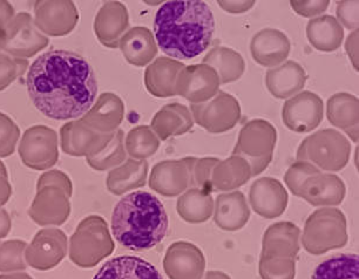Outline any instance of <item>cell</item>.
<instances>
[{
    "label": "cell",
    "mask_w": 359,
    "mask_h": 279,
    "mask_svg": "<svg viewBox=\"0 0 359 279\" xmlns=\"http://www.w3.org/2000/svg\"><path fill=\"white\" fill-rule=\"evenodd\" d=\"M26 86L36 109L53 120H73L86 114L97 93L90 62L64 50L36 57L29 66Z\"/></svg>",
    "instance_id": "6da1fadb"
},
{
    "label": "cell",
    "mask_w": 359,
    "mask_h": 279,
    "mask_svg": "<svg viewBox=\"0 0 359 279\" xmlns=\"http://www.w3.org/2000/svg\"><path fill=\"white\" fill-rule=\"evenodd\" d=\"M215 20L205 1L179 0L160 6L154 33L162 52L179 60H189L203 53L212 43Z\"/></svg>",
    "instance_id": "7a4b0ae2"
},
{
    "label": "cell",
    "mask_w": 359,
    "mask_h": 279,
    "mask_svg": "<svg viewBox=\"0 0 359 279\" xmlns=\"http://www.w3.org/2000/svg\"><path fill=\"white\" fill-rule=\"evenodd\" d=\"M168 224L161 200L147 191H133L123 196L111 215L113 236L132 251L156 247L167 235Z\"/></svg>",
    "instance_id": "3957f363"
},
{
    "label": "cell",
    "mask_w": 359,
    "mask_h": 279,
    "mask_svg": "<svg viewBox=\"0 0 359 279\" xmlns=\"http://www.w3.org/2000/svg\"><path fill=\"white\" fill-rule=\"evenodd\" d=\"M69 244V259L83 268L97 266L115 249L106 219L97 215L85 217L76 226Z\"/></svg>",
    "instance_id": "277c9868"
},
{
    "label": "cell",
    "mask_w": 359,
    "mask_h": 279,
    "mask_svg": "<svg viewBox=\"0 0 359 279\" xmlns=\"http://www.w3.org/2000/svg\"><path fill=\"white\" fill-rule=\"evenodd\" d=\"M348 222L336 207H322L306 219L302 233L303 247L311 254H323L348 244Z\"/></svg>",
    "instance_id": "5b68a950"
},
{
    "label": "cell",
    "mask_w": 359,
    "mask_h": 279,
    "mask_svg": "<svg viewBox=\"0 0 359 279\" xmlns=\"http://www.w3.org/2000/svg\"><path fill=\"white\" fill-rule=\"evenodd\" d=\"M351 144L336 129H322L299 144L297 161L310 162L320 170L339 172L348 165Z\"/></svg>",
    "instance_id": "8992f818"
},
{
    "label": "cell",
    "mask_w": 359,
    "mask_h": 279,
    "mask_svg": "<svg viewBox=\"0 0 359 279\" xmlns=\"http://www.w3.org/2000/svg\"><path fill=\"white\" fill-rule=\"evenodd\" d=\"M276 141V128L266 120L255 118L243 125L233 155L245 158L252 168V176H257L273 161Z\"/></svg>",
    "instance_id": "52a82bcc"
},
{
    "label": "cell",
    "mask_w": 359,
    "mask_h": 279,
    "mask_svg": "<svg viewBox=\"0 0 359 279\" xmlns=\"http://www.w3.org/2000/svg\"><path fill=\"white\" fill-rule=\"evenodd\" d=\"M50 39L36 29L32 15L20 12L0 34V50L13 57L29 59L45 50Z\"/></svg>",
    "instance_id": "ba28073f"
},
{
    "label": "cell",
    "mask_w": 359,
    "mask_h": 279,
    "mask_svg": "<svg viewBox=\"0 0 359 279\" xmlns=\"http://www.w3.org/2000/svg\"><path fill=\"white\" fill-rule=\"evenodd\" d=\"M22 163L33 170H47L59 160L57 134L47 125H33L27 129L19 144Z\"/></svg>",
    "instance_id": "9c48e42d"
},
{
    "label": "cell",
    "mask_w": 359,
    "mask_h": 279,
    "mask_svg": "<svg viewBox=\"0 0 359 279\" xmlns=\"http://www.w3.org/2000/svg\"><path fill=\"white\" fill-rule=\"evenodd\" d=\"M194 122L212 134L228 132L241 118V107L236 97L219 90L212 100L191 104L189 108Z\"/></svg>",
    "instance_id": "30bf717a"
},
{
    "label": "cell",
    "mask_w": 359,
    "mask_h": 279,
    "mask_svg": "<svg viewBox=\"0 0 359 279\" xmlns=\"http://www.w3.org/2000/svg\"><path fill=\"white\" fill-rule=\"evenodd\" d=\"M196 158L167 160L153 167L149 176L151 189L165 197H175L194 186L193 170Z\"/></svg>",
    "instance_id": "8fae6325"
},
{
    "label": "cell",
    "mask_w": 359,
    "mask_h": 279,
    "mask_svg": "<svg viewBox=\"0 0 359 279\" xmlns=\"http://www.w3.org/2000/svg\"><path fill=\"white\" fill-rule=\"evenodd\" d=\"M79 12L71 0H39L34 3V24L43 36H65L76 29Z\"/></svg>",
    "instance_id": "7c38bea8"
},
{
    "label": "cell",
    "mask_w": 359,
    "mask_h": 279,
    "mask_svg": "<svg viewBox=\"0 0 359 279\" xmlns=\"http://www.w3.org/2000/svg\"><path fill=\"white\" fill-rule=\"evenodd\" d=\"M69 252V240L62 230L46 228L33 237L26 249V263L39 271H48L62 263Z\"/></svg>",
    "instance_id": "4fadbf2b"
},
{
    "label": "cell",
    "mask_w": 359,
    "mask_h": 279,
    "mask_svg": "<svg viewBox=\"0 0 359 279\" xmlns=\"http://www.w3.org/2000/svg\"><path fill=\"white\" fill-rule=\"evenodd\" d=\"M219 85L217 73L208 64L184 66L176 79V95L191 104H202L212 100L219 93Z\"/></svg>",
    "instance_id": "5bb4252c"
},
{
    "label": "cell",
    "mask_w": 359,
    "mask_h": 279,
    "mask_svg": "<svg viewBox=\"0 0 359 279\" xmlns=\"http://www.w3.org/2000/svg\"><path fill=\"white\" fill-rule=\"evenodd\" d=\"M324 116L322 97L306 90L285 101L282 118L287 128L296 132H309L320 125Z\"/></svg>",
    "instance_id": "9a60e30c"
},
{
    "label": "cell",
    "mask_w": 359,
    "mask_h": 279,
    "mask_svg": "<svg viewBox=\"0 0 359 279\" xmlns=\"http://www.w3.org/2000/svg\"><path fill=\"white\" fill-rule=\"evenodd\" d=\"M113 136L114 132H97L83 125L81 120H73L60 128V144L65 154L92 158L109 144Z\"/></svg>",
    "instance_id": "2e32d148"
},
{
    "label": "cell",
    "mask_w": 359,
    "mask_h": 279,
    "mask_svg": "<svg viewBox=\"0 0 359 279\" xmlns=\"http://www.w3.org/2000/svg\"><path fill=\"white\" fill-rule=\"evenodd\" d=\"M71 197L57 186H43L29 209V216L38 226H62L71 215Z\"/></svg>",
    "instance_id": "e0dca14e"
},
{
    "label": "cell",
    "mask_w": 359,
    "mask_h": 279,
    "mask_svg": "<svg viewBox=\"0 0 359 279\" xmlns=\"http://www.w3.org/2000/svg\"><path fill=\"white\" fill-rule=\"evenodd\" d=\"M163 268L169 279H202L205 270V254L195 244L175 242L165 252Z\"/></svg>",
    "instance_id": "ac0fdd59"
},
{
    "label": "cell",
    "mask_w": 359,
    "mask_h": 279,
    "mask_svg": "<svg viewBox=\"0 0 359 279\" xmlns=\"http://www.w3.org/2000/svg\"><path fill=\"white\" fill-rule=\"evenodd\" d=\"M249 200L257 215L271 219L280 217L285 212L289 195L278 179L262 177L250 186Z\"/></svg>",
    "instance_id": "d6986e66"
},
{
    "label": "cell",
    "mask_w": 359,
    "mask_h": 279,
    "mask_svg": "<svg viewBox=\"0 0 359 279\" xmlns=\"http://www.w3.org/2000/svg\"><path fill=\"white\" fill-rule=\"evenodd\" d=\"M130 27V13L120 1H107L94 19V33L104 47L118 48V41Z\"/></svg>",
    "instance_id": "ffe728a7"
},
{
    "label": "cell",
    "mask_w": 359,
    "mask_h": 279,
    "mask_svg": "<svg viewBox=\"0 0 359 279\" xmlns=\"http://www.w3.org/2000/svg\"><path fill=\"white\" fill-rule=\"evenodd\" d=\"M125 118V104L116 94H101L90 111L80 118L83 125L97 132H114Z\"/></svg>",
    "instance_id": "44dd1931"
},
{
    "label": "cell",
    "mask_w": 359,
    "mask_h": 279,
    "mask_svg": "<svg viewBox=\"0 0 359 279\" xmlns=\"http://www.w3.org/2000/svg\"><path fill=\"white\" fill-rule=\"evenodd\" d=\"M291 50L290 40L285 33L275 29H264L252 36V57L264 67H275L287 60Z\"/></svg>",
    "instance_id": "7402d4cb"
},
{
    "label": "cell",
    "mask_w": 359,
    "mask_h": 279,
    "mask_svg": "<svg viewBox=\"0 0 359 279\" xmlns=\"http://www.w3.org/2000/svg\"><path fill=\"white\" fill-rule=\"evenodd\" d=\"M346 188L341 177L334 174H317L303 183L298 197L313 207H334L344 200Z\"/></svg>",
    "instance_id": "603a6c76"
},
{
    "label": "cell",
    "mask_w": 359,
    "mask_h": 279,
    "mask_svg": "<svg viewBox=\"0 0 359 279\" xmlns=\"http://www.w3.org/2000/svg\"><path fill=\"white\" fill-rule=\"evenodd\" d=\"M301 230L291 222H278L264 233L261 258H290L297 259Z\"/></svg>",
    "instance_id": "cb8c5ba5"
},
{
    "label": "cell",
    "mask_w": 359,
    "mask_h": 279,
    "mask_svg": "<svg viewBox=\"0 0 359 279\" xmlns=\"http://www.w3.org/2000/svg\"><path fill=\"white\" fill-rule=\"evenodd\" d=\"M214 222L226 231L242 229L250 219V209L241 191L221 193L214 202Z\"/></svg>",
    "instance_id": "d4e9b609"
},
{
    "label": "cell",
    "mask_w": 359,
    "mask_h": 279,
    "mask_svg": "<svg viewBox=\"0 0 359 279\" xmlns=\"http://www.w3.org/2000/svg\"><path fill=\"white\" fill-rule=\"evenodd\" d=\"M308 78L306 69L296 61L290 60L268 69L266 85L273 97L287 99L304 88Z\"/></svg>",
    "instance_id": "484cf974"
},
{
    "label": "cell",
    "mask_w": 359,
    "mask_h": 279,
    "mask_svg": "<svg viewBox=\"0 0 359 279\" xmlns=\"http://www.w3.org/2000/svg\"><path fill=\"white\" fill-rule=\"evenodd\" d=\"M184 67L182 62L168 57H160L144 71V85L148 92L156 97L176 95V79Z\"/></svg>",
    "instance_id": "4316f807"
},
{
    "label": "cell",
    "mask_w": 359,
    "mask_h": 279,
    "mask_svg": "<svg viewBox=\"0 0 359 279\" xmlns=\"http://www.w3.org/2000/svg\"><path fill=\"white\" fill-rule=\"evenodd\" d=\"M127 62L137 67L151 64L158 54V45L151 29L144 26H135L128 29L118 41Z\"/></svg>",
    "instance_id": "83f0119b"
},
{
    "label": "cell",
    "mask_w": 359,
    "mask_h": 279,
    "mask_svg": "<svg viewBox=\"0 0 359 279\" xmlns=\"http://www.w3.org/2000/svg\"><path fill=\"white\" fill-rule=\"evenodd\" d=\"M194 125L191 111L184 104L172 102L165 104L154 115L151 129L158 140L165 141L172 136L184 135Z\"/></svg>",
    "instance_id": "f1b7e54d"
},
{
    "label": "cell",
    "mask_w": 359,
    "mask_h": 279,
    "mask_svg": "<svg viewBox=\"0 0 359 279\" xmlns=\"http://www.w3.org/2000/svg\"><path fill=\"white\" fill-rule=\"evenodd\" d=\"M93 279H162V275L142 258L120 256L104 263Z\"/></svg>",
    "instance_id": "f546056e"
},
{
    "label": "cell",
    "mask_w": 359,
    "mask_h": 279,
    "mask_svg": "<svg viewBox=\"0 0 359 279\" xmlns=\"http://www.w3.org/2000/svg\"><path fill=\"white\" fill-rule=\"evenodd\" d=\"M327 116L331 125L343 129L353 142H358V97L344 92L334 94L327 101Z\"/></svg>",
    "instance_id": "4dcf8cb0"
},
{
    "label": "cell",
    "mask_w": 359,
    "mask_h": 279,
    "mask_svg": "<svg viewBox=\"0 0 359 279\" xmlns=\"http://www.w3.org/2000/svg\"><path fill=\"white\" fill-rule=\"evenodd\" d=\"M147 177L148 162L146 160L127 158L123 165L108 172L106 186L109 193L121 196L146 186Z\"/></svg>",
    "instance_id": "1f68e13d"
},
{
    "label": "cell",
    "mask_w": 359,
    "mask_h": 279,
    "mask_svg": "<svg viewBox=\"0 0 359 279\" xmlns=\"http://www.w3.org/2000/svg\"><path fill=\"white\" fill-rule=\"evenodd\" d=\"M252 168L245 158L231 155L226 160H219L212 169L210 183L212 191H230L243 186L252 177Z\"/></svg>",
    "instance_id": "d6a6232c"
},
{
    "label": "cell",
    "mask_w": 359,
    "mask_h": 279,
    "mask_svg": "<svg viewBox=\"0 0 359 279\" xmlns=\"http://www.w3.org/2000/svg\"><path fill=\"white\" fill-rule=\"evenodd\" d=\"M306 38L316 50L334 52L343 43L344 29L332 15H322L308 22Z\"/></svg>",
    "instance_id": "836d02e7"
},
{
    "label": "cell",
    "mask_w": 359,
    "mask_h": 279,
    "mask_svg": "<svg viewBox=\"0 0 359 279\" xmlns=\"http://www.w3.org/2000/svg\"><path fill=\"white\" fill-rule=\"evenodd\" d=\"M176 210L181 219L191 224L208 221L214 212V198L212 193L200 188L186 190L177 200Z\"/></svg>",
    "instance_id": "e575fe53"
},
{
    "label": "cell",
    "mask_w": 359,
    "mask_h": 279,
    "mask_svg": "<svg viewBox=\"0 0 359 279\" xmlns=\"http://www.w3.org/2000/svg\"><path fill=\"white\" fill-rule=\"evenodd\" d=\"M202 64L215 69L219 83H230L240 79L245 73V64L241 54L228 47L216 46L205 54Z\"/></svg>",
    "instance_id": "d590c367"
},
{
    "label": "cell",
    "mask_w": 359,
    "mask_h": 279,
    "mask_svg": "<svg viewBox=\"0 0 359 279\" xmlns=\"http://www.w3.org/2000/svg\"><path fill=\"white\" fill-rule=\"evenodd\" d=\"M311 279H359V257L355 254H341L322 261Z\"/></svg>",
    "instance_id": "8d00e7d4"
},
{
    "label": "cell",
    "mask_w": 359,
    "mask_h": 279,
    "mask_svg": "<svg viewBox=\"0 0 359 279\" xmlns=\"http://www.w3.org/2000/svg\"><path fill=\"white\" fill-rule=\"evenodd\" d=\"M127 160V151L125 148V132L123 129L115 130L113 139L109 144L92 158H87V163L90 168L97 172H104L108 169H114L123 165Z\"/></svg>",
    "instance_id": "74e56055"
},
{
    "label": "cell",
    "mask_w": 359,
    "mask_h": 279,
    "mask_svg": "<svg viewBox=\"0 0 359 279\" xmlns=\"http://www.w3.org/2000/svg\"><path fill=\"white\" fill-rule=\"evenodd\" d=\"M160 147V140L148 125H137L127 134L125 148L127 154L135 160H146Z\"/></svg>",
    "instance_id": "f35d334b"
},
{
    "label": "cell",
    "mask_w": 359,
    "mask_h": 279,
    "mask_svg": "<svg viewBox=\"0 0 359 279\" xmlns=\"http://www.w3.org/2000/svg\"><path fill=\"white\" fill-rule=\"evenodd\" d=\"M26 249L27 243L25 240H11L0 242V272L11 273L26 270Z\"/></svg>",
    "instance_id": "ab89813d"
},
{
    "label": "cell",
    "mask_w": 359,
    "mask_h": 279,
    "mask_svg": "<svg viewBox=\"0 0 359 279\" xmlns=\"http://www.w3.org/2000/svg\"><path fill=\"white\" fill-rule=\"evenodd\" d=\"M259 272L262 279H294L296 261L290 258H259Z\"/></svg>",
    "instance_id": "60d3db41"
},
{
    "label": "cell",
    "mask_w": 359,
    "mask_h": 279,
    "mask_svg": "<svg viewBox=\"0 0 359 279\" xmlns=\"http://www.w3.org/2000/svg\"><path fill=\"white\" fill-rule=\"evenodd\" d=\"M29 68V61L26 59L13 57L6 53H0V92L6 90L12 83Z\"/></svg>",
    "instance_id": "b9f144b4"
},
{
    "label": "cell",
    "mask_w": 359,
    "mask_h": 279,
    "mask_svg": "<svg viewBox=\"0 0 359 279\" xmlns=\"http://www.w3.org/2000/svg\"><path fill=\"white\" fill-rule=\"evenodd\" d=\"M320 172H322L320 169L311 165L310 162H294V165H291L290 168L287 169V172H285L284 182L287 184V188L290 189L292 195L298 197L304 181L309 179L310 176L317 175Z\"/></svg>",
    "instance_id": "7bdbcfd3"
},
{
    "label": "cell",
    "mask_w": 359,
    "mask_h": 279,
    "mask_svg": "<svg viewBox=\"0 0 359 279\" xmlns=\"http://www.w3.org/2000/svg\"><path fill=\"white\" fill-rule=\"evenodd\" d=\"M20 129L8 115L0 111V158H8L15 151Z\"/></svg>",
    "instance_id": "ee69618b"
},
{
    "label": "cell",
    "mask_w": 359,
    "mask_h": 279,
    "mask_svg": "<svg viewBox=\"0 0 359 279\" xmlns=\"http://www.w3.org/2000/svg\"><path fill=\"white\" fill-rule=\"evenodd\" d=\"M219 162L217 158H198L195 162L194 170H193V179L194 186H198L200 189L205 190L207 193H212V188L210 183L212 169Z\"/></svg>",
    "instance_id": "f6af8a7d"
},
{
    "label": "cell",
    "mask_w": 359,
    "mask_h": 279,
    "mask_svg": "<svg viewBox=\"0 0 359 279\" xmlns=\"http://www.w3.org/2000/svg\"><path fill=\"white\" fill-rule=\"evenodd\" d=\"M48 186L62 188L69 197L73 195L72 181L62 170H48V172H43V175L40 176L38 183H36V190Z\"/></svg>",
    "instance_id": "bcb514c9"
},
{
    "label": "cell",
    "mask_w": 359,
    "mask_h": 279,
    "mask_svg": "<svg viewBox=\"0 0 359 279\" xmlns=\"http://www.w3.org/2000/svg\"><path fill=\"white\" fill-rule=\"evenodd\" d=\"M337 22L341 27L358 29V1H339L336 8Z\"/></svg>",
    "instance_id": "7dc6e473"
},
{
    "label": "cell",
    "mask_w": 359,
    "mask_h": 279,
    "mask_svg": "<svg viewBox=\"0 0 359 279\" xmlns=\"http://www.w3.org/2000/svg\"><path fill=\"white\" fill-rule=\"evenodd\" d=\"M291 8L294 10L296 13H298L302 17L306 18H313L316 15H320V13H323L329 5L330 1L327 0H315V1H290Z\"/></svg>",
    "instance_id": "c3c4849f"
},
{
    "label": "cell",
    "mask_w": 359,
    "mask_h": 279,
    "mask_svg": "<svg viewBox=\"0 0 359 279\" xmlns=\"http://www.w3.org/2000/svg\"><path fill=\"white\" fill-rule=\"evenodd\" d=\"M11 195L12 186L8 181V169L5 167L4 162L0 161V207L8 203Z\"/></svg>",
    "instance_id": "681fc988"
},
{
    "label": "cell",
    "mask_w": 359,
    "mask_h": 279,
    "mask_svg": "<svg viewBox=\"0 0 359 279\" xmlns=\"http://www.w3.org/2000/svg\"><path fill=\"white\" fill-rule=\"evenodd\" d=\"M345 50H346V53H348L353 67L358 71V29H355L348 36L346 43H345Z\"/></svg>",
    "instance_id": "f907efd6"
},
{
    "label": "cell",
    "mask_w": 359,
    "mask_h": 279,
    "mask_svg": "<svg viewBox=\"0 0 359 279\" xmlns=\"http://www.w3.org/2000/svg\"><path fill=\"white\" fill-rule=\"evenodd\" d=\"M219 5L229 13H243L255 5V1H219Z\"/></svg>",
    "instance_id": "816d5d0a"
},
{
    "label": "cell",
    "mask_w": 359,
    "mask_h": 279,
    "mask_svg": "<svg viewBox=\"0 0 359 279\" xmlns=\"http://www.w3.org/2000/svg\"><path fill=\"white\" fill-rule=\"evenodd\" d=\"M15 15V10L12 8V5L8 1L0 0V34Z\"/></svg>",
    "instance_id": "f5cc1de1"
},
{
    "label": "cell",
    "mask_w": 359,
    "mask_h": 279,
    "mask_svg": "<svg viewBox=\"0 0 359 279\" xmlns=\"http://www.w3.org/2000/svg\"><path fill=\"white\" fill-rule=\"evenodd\" d=\"M11 228L12 221L10 214L3 207H0V240L8 236L11 231Z\"/></svg>",
    "instance_id": "db71d44e"
},
{
    "label": "cell",
    "mask_w": 359,
    "mask_h": 279,
    "mask_svg": "<svg viewBox=\"0 0 359 279\" xmlns=\"http://www.w3.org/2000/svg\"><path fill=\"white\" fill-rule=\"evenodd\" d=\"M0 279H33L29 273L24 271L11 272L0 275Z\"/></svg>",
    "instance_id": "11a10c76"
},
{
    "label": "cell",
    "mask_w": 359,
    "mask_h": 279,
    "mask_svg": "<svg viewBox=\"0 0 359 279\" xmlns=\"http://www.w3.org/2000/svg\"><path fill=\"white\" fill-rule=\"evenodd\" d=\"M203 279H231L229 275L222 271H208Z\"/></svg>",
    "instance_id": "9f6ffc18"
}]
</instances>
